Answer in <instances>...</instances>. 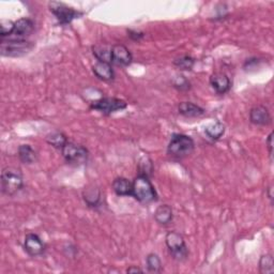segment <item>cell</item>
I'll list each match as a JSON object with an SVG mask.
<instances>
[{
	"instance_id": "cell-26",
	"label": "cell",
	"mask_w": 274,
	"mask_h": 274,
	"mask_svg": "<svg viewBox=\"0 0 274 274\" xmlns=\"http://www.w3.org/2000/svg\"><path fill=\"white\" fill-rule=\"evenodd\" d=\"M14 29V22L9 21V19H3L0 22V36H2V39L9 38L12 35Z\"/></svg>"
},
{
	"instance_id": "cell-29",
	"label": "cell",
	"mask_w": 274,
	"mask_h": 274,
	"mask_svg": "<svg viewBox=\"0 0 274 274\" xmlns=\"http://www.w3.org/2000/svg\"><path fill=\"white\" fill-rule=\"evenodd\" d=\"M267 146H268V149H269V154L270 156L272 158V155H273V132H271L268 136V140L266 142Z\"/></svg>"
},
{
	"instance_id": "cell-27",
	"label": "cell",
	"mask_w": 274,
	"mask_h": 274,
	"mask_svg": "<svg viewBox=\"0 0 274 274\" xmlns=\"http://www.w3.org/2000/svg\"><path fill=\"white\" fill-rule=\"evenodd\" d=\"M173 84H174V87L177 88L178 90L180 91H185V90H189L190 89V82L185 78L184 76L180 75V76H176L174 78L173 81Z\"/></svg>"
},
{
	"instance_id": "cell-31",
	"label": "cell",
	"mask_w": 274,
	"mask_h": 274,
	"mask_svg": "<svg viewBox=\"0 0 274 274\" xmlns=\"http://www.w3.org/2000/svg\"><path fill=\"white\" fill-rule=\"evenodd\" d=\"M267 191H268V197L272 200L273 199V195H272V187H269L268 189H267Z\"/></svg>"
},
{
	"instance_id": "cell-16",
	"label": "cell",
	"mask_w": 274,
	"mask_h": 274,
	"mask_svg": "<svg viewBox=\"0 0 274 274\" xmlns=\"http://www.w3.org/2000/svg\"><path fill=\"white\" fill-rule=\"evenodd\" d=\"M133 182L126 178L119 177L113 181V190L118 196H132Z\"/></svg>"
},
{
	"instance_id": "cell-22",
	"label": "cell",
	"mask_w": 274,
	"mask_h": 274,
	"mask_svg": "<svg viewBox=\"0 0 274 274\" xmlns=\"http://www.w3.org/2000/svg\"><path fill=\"white\" fill-rule=\"evenodd\" d=\"M46 142L50 144L51 146H53L54 148L56 149H62L64 145L68 142L67 139H66V136L61 133V132H54L50 135H47L46 137Z\"/></svg>"
},
{
	"instance_id": "cell-6",
	"label": "cell",
	"mask_w": 274,
	"mask_h": 274,
	"mask_svg": "<svg viewBox=\"0 0 274 274\" xmlns=\"http://www.w3.org/2000/svg\"><path fill=\"white\" fill-rule=\"evenodd\" d=\"M64 160L71 165H83L88 161V150L82 145L67 142L61 149Z\"/></svg>"
},
{
	"instance_id": "cell-13",
	"label": "cell",
	"mask_w": 274,
	"mask_h": 274,
	"mask_svg": "<svg viewBox=\"0 0 274 274\" xmlns=\"http://www.w3.org/2000/svg\"><path fill=\"white\" fill-rule=\"evenodd\" d=\"M210 85L215 90V92L219 94H225L229 91L231 83L227 74L223 72H217L213 73L210 76Z\"/></svg>"
},
{
	"instance_id": "cell-17",
	"label": "cell",
	"mask_w": 274,
	"mask_h": 274,
	"mask_svg": "<svg viewBox=\"0 0 274 274\" xmlns=\"http://www.w3.org/2000/svg\"><path fill=\"white\" fill-rule=\"evenodd\" d=\"M174 213L170 206L161 204L154 212V220L160 225H167L173 221Z\"/></svg>"
},
{
	"instance_id": "cell-28",
	"label": "cell",
	"mask_w": 274,
	"mask_h": 274,
	"mask_svg": "<svg viewBox=\"0 0 274 274\" xmlns=\"http://www.w3.org/2000/svg\"><path fill=\"white\" fill-rule=\"evenodd\" d=\"M128 33H129V37L132 39V40H134V41H140L141 39H143L144 36H145L143 32L134 31V30H129Z\"/></svg>"
},
{
	"instance_id": "cell-10",
	"label": "cell",
	"mask_w": 274,
	"mask_h": 274,
	"mask_svg": "<svg viewBox=\"0 0 274 274\" xmlns=\"http://www.w3.org/2000/svg\"><path fill=\"white\" fill-rule=\"evenodd\" d=\"M24 249L27 252L28 255L36 257V256L42 255L46 250V246L37 233L31 232V233L26 234L25 240H24Z\"/></svg>"
},
{
	"instance_id": "cell-1",
	"label": "cell",
	"mask_w": 274,
	"mask_h": 274,
	"mask_svg": "<svg viewBox=\"0 0 274 274\" xmlns=\"http://www.w3.org/2000/svg\"><path fill=\"white\" fill-rule=\"evenodd\" d=\"M132 196L143 203H149L158 200V194L149 180L148 176L140 174L133 181Z\"/></svg>"
},
{
	"instance_id": "cell-14",
	"label": "cell",
	"mask_w": 274,
	"mask_h": 274,
	"mask_svg": "<svg viewBox=\"0 0 274 274\" xmlns=\"http://www.w3.org/2000/svg\"><path fill=\"white\" fill-rule=\"evenodd\" d=\"M92 71L99 80L104 82H111L115 78V72L112 66V63L97 61L92 66Z\"/></svg>"
},
{
	"instance_id": "cell-24",
	"label": "cell",
	"mask_w": 274,
	"mask_h": 274,
	"mask_svg": "<svg viewBox=\"0 0 274 274\" xmlns=\"http://www.w3.org/2000/svg\"><path fill=\"white\" fill-rule=\"evenodd\" d=\"M146 263H147V268H148V271L152 273H160L162 271V261L160 257L156 255L154 253L149 254L146 258Z\"/></svg>"
},
{
	"instance_id": "cell-7",
	"label": "cell",
	"mask_w": 274,
	"mask_h": 274,
	"mask_svg": "<svg viewBox=\"0 0 274 274\" xmlns=\"http://www.w3.org/2000/svg\"><path fill=\"white\" fill-rule=\"evenodd\" d=\"M48 8H50V11L56 16L57 21L61 25L71 24L74 19L80 18L83 15V12L76 11L75 9L67 7L62 3L52 2L48 4Z\"/></svg>"
},
{
	"instance_id": "cell-12",
	"label": "cell",
	"mask_w": 274,
	"mask_h": 274,
	"mask_svg": "<svg viewBox=\"0 0 274 274\" xmlns=\"http://www.w3.org/2000/svg\"><path fill=\"white\" fill-rule=\"evenodd\" d=\"M250 121L258 126H266L272 122V117L266 106L256 105L250 111Z\"/></svg>"
},
{
	"instance_id": "cell-15",
	"label": "cell",
	"mask_w": 274,
	"mask_h": 274,
	"mask_svg": "<svg viewBox=\"0 0 274 274\" xmlns=\"http://www.w3.org/2000/svg\"><path fill=\"white\" fill-rule=\"evenodd\" d=\"M178 112L180 115L187 117V118H198L206 113L202 107L192 102H181L178 105Z\"/></svg>"
},
{
	"instance_id": "cell-11",
	"label": "cell",
	"mask_w": 274,
	"mask_h": 274,
	"mask_svg": "<svg viewBox=\"0 0 274 274\" xmlns=\"http://www.w3.org/2000/svg\"><path fill=\"white\" fill-rule=\"evenodd\" d=\"M133 61V56L129 48L122 44H116L112 47V63L120 66H128Z\"/></svg>"
},
{
	"instance_id": "cell-8",
	"label": "cell",
	"mask_w": 274,
	"mask_h": 274,
	"mask_svg": "<svg viewBox=\"0 0 274 274\" xmlns=\"http://www.w3.org/2000/svg\"><path fill=\"white\" fill-rule=\"evenodd\" d=\"M126 106H128V104L121 99H117V97H101V99H97L90 104V109L99 111L104 115H111L113 113L126 109Z\"/></svg>"
},
{
	"instance_id": "cell-21",
	"label": "cell",
	"mask_w": 274,
	"mask_h": 274,
	"mask_svg": "<svg viewBox=\"0 0 274 274\" xmlns=\"http://www.w3.org/2000/svg\"><path fill=\"white\" fill-rule=\"evenodd\" d=\"M204 133L207 135L210 140L212 141H218L225 133V126L223 123L220 121L214 122L210 125H208L207 128L204 129Z\"/></svg>"
},
{
	"instance_id": "cell-3",
	"label": "cell",
	"mask_w": 274,
	"mask_h": 274,
	"mask_svg": "<svg viewBox=\"0 0 274 274\" xmlns=\"http://www.w3.org/2000/svg\"><path fill=\"white\" fill-rule=\"evenodd\" d=\"M24 188L23 175L19 169L6 167L2 173V191L8 196H13Z\"/></svg>"
},
{
	"instance_id": "cell-4",
	"label": "cell",
	"mask_w": 274,
	"mask_h": 274,
	"mask_svg": "<svg viewBox=\"0 0 274 274\" xmlns=\"http://www.w3.org/2000/svg\"><path fill=\"white\" fill-rule=\"evenodd\" d=\"M165 243L174 259L179 261L187 259L189 250L182 234L177 231H169L165 237Z\"/></svg>"
},
{
	"instance_id": "cell-19",
	"label": "cell",
	"mask_w": 274,
	"mask_h": 274,
	"mask_svg": "<svg viewBox=\"0 0 274 274\" xmlns=\"http://www.w3.org/2000/svg\"><path fill=\"white\" fill-rule=\"evenodd\" d=\"M83 197H84V200L87 203L88 207L95 208L100 203L101 192L99 189L95 188V187L87 188L83 193Z\"/></svg>"
},
{
	"instance_id": "cell-18",
	"label": "cell",
	"mask_w": 274,
	"mask_h": 274,
	"mask_svg": "<svg viewBox=\"0 0 274 274\" xmlns=\"http://www.w3.org/2000/svg\"><path fill=\"white\" fill-rule=\"evenodd\" d=\"M112 47L107 44H96L92 46V53L97 61L112 63Z\"/></svg>"
},
{
	"instance_id": "cell-23",
	"label": "cell",
	"mask_w": 274,
	"mask_h": 274,
	"mask_svg": "<svg viewBox=\"0 0 274 274\" xmlns=\"http://www.w3.org/2000/svg\"><path fill=\"white\" fill-rule=\"evenodd\" d=\"M259 272L262 274H272L274 272V262L271 254H266L260 257Z\"/></svg>"
},
{
	"instance_id": "cell-2",
	"label": "cell",
	"mask_w": 274,
	"mask_h": 274,
	"mask_svg": "<svg viewBox=\"0 0 274 274\" xmlns=\"http://www.w3.org/2000/svg\"><path fill=\"white\" fill-rule=\"evenodd\" d=\"M195 143L185 134H174L167 147V153L175 159L187 158L193 153Z\"/></svg>"
},
{
	"instance_id": "cell-20",
	"label": "cell",
	"mask_w": 274,
	"mask_h": 274,
	"mask_svg": "<svg viewBox=\"0 0 274 274\" xmlns=\"http://www.w3.org/2000/svg\"><path fill=\"white\" fill-rule=\"evenodd\" d=\"M18 158L24 164H33L37 161V152L30 145H22L18 148Z\"/></svg>"
},
{
	"instance_id": "cell-25",
	"label": "cell",
	"mask_w": 274,
	"mask_h": 274,
	"mask_svg": "<svg viewBox=\"0 0 274 274\" xmlns=\"http://www.w3.org/2000/svg\"><path fill=\"white\" fill-rule=\"evenodd\" d=\"M174 64L177 66L179 70L191 71L195 64V59L191 56L185 55V56H181L179 58H176V59L174 60Z\"/></svg>"
},
{
	"instance_id": "cell-9",
	"label": "cell",
	"mask_w": 274,
	"mask_h": 274,
	"mask_svg": "<svg viewBox=\"0 0 274 274\" xmlns=\"http://www.w3.org/2000/svg\"><path fill=\"white\" fill-rule=\"evenodd\" d=\"M35 23L30 18H19L14 22V29L12 35L8 39H14V40H26V39L33 32Z\"/></svg>"
},
{
	"instance_id": "cell-30",
	"label": "cell",
	"mask_w": 274,
	"mask_h": 274,
	"mask_svg": "<svg viewBox=\"0 0 274 274\" xmlns=\"http://www.w3.org/2000/svg\"><path fill=\"white\" fill-rule=\"evenodd\" d=\"M128 273H142L143 270L140 269L139 267H130L128 270H126Z\"/></svg>"
},
{
	"instance_id": "cell-5",
	"label": "cell",
	"mask_w": 274,
	"mask_h": 274,
	"mask_svg": "<svg viewBox=\"0 0 274 274\" xmlns=\"http://www.w3.org/2000/svg\"><path fill=\"white\" fill-rule=\"evenodd\" d=\"M33 44L27 40H14V39H2L0 53L4 57H21L32 50Z\"/></svg>"
}]
</instances>
